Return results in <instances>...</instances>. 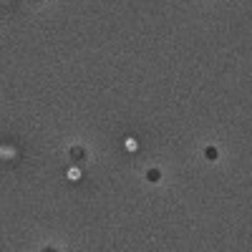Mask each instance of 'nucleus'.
<instances>
[{
	"label": "nucleus",
	"instance_id": "f257e3e1",
	"mask_svg": "<svg viewBox=\"0 0 252 252\" xmlns=\"http://www.w3.org/2000/svg\"><path fill=\"white\" fill-rule=\"evenodd\" d=\"M126 149L134 151V149H136V141H134V139H126Z\"/></svg>",
	"mask_w": 252,
	"mask_h": 252
}]
</instances>
